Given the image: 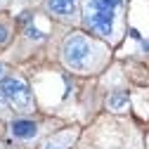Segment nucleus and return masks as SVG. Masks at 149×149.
Listing matches in <instances>:
<instances>
[{"label": "nucleus", "instance_id": "nucleus-1", "mask_svg": "<svg viewBox=\"0 0 149 149\" xmlns=\"http://www.w3.org/2000/svg\"><path fill=\"white\" fill-rule=\"evenodd\" d=\"M118 5L121 0H90L85 10V24L100 36H109L114 29V12Z\"/></svg>", "mask_w": 149, "mask_h": 149}, {"label": "nucleus", "instance_id": "nucleus-2", "mask_svg": "<svg viewBox=\"0 0 149 149\" xmlns=\"http://www.w3.org/2000/svg\"><path fill=\"white\" fill-rule=\"evenodd\" d=\"M90 54H92V43L85 38V36H81V33L71 36V38L64 43V59L73 69H83L88 64V59H90Z\"/></svg>", "mask_w": 149, "mask_h": 149}, {"label": "nucleus", "instance_id": "nucleus-3", "mask_svg": "<svg viewBox=\"0 0 149 149\" xmlns=\"http://www.w3.org/2000/svg\"><path fill=\"white\" fill-rule=\"evenodd\" d=\"M0 92L5 95V100H10V104L14 109H29L31 107L29 85L19 78H3L0 81Z\"/></svg>", "mask_w": 149, "mask_h": 149}, {"label": "nucleus", "instance_id": "nucleus-4", "mask_svg": "<svg viewBox=\"0 0 149 149\" xmlns=\"http://www.w3.org/2000/svg\"><path fill=\"white\" fill-rule=\"evenodd\" d=\"M36 130H38V125H36L33 121H29V118H17V121L12 123V135L19 137V140H29V137H33Z\"/></svg>", "mask_w": 149, "mask_h": 149}, {"label": "nucleus", "instance_id": "nucleus-5", "mask_svg": "<svg viewBox=\"0 0 149 149\" xmlns=\"http://www.w3.org/2000/svg\"><path fill=\"white\" fill-rule=\"evenodd\" d=\"M47 10L52 14H59V17H69L76 10V0H47Z\"/></svg>", "mask_w": 149, "mask_h": 149}, {"label": "nucleus", "instance_id": "nucleus-6", "mask_svg": "<svg viewBox=\"0 0 149 149\" xmlns=\"http://www.w3.org/2000/svg\"><path fill=\"white\" fill-rule=\"evenodd\" d=\"M125 102H128V95H125V92H114V95L109 97V107H111V109H123Z\"/></svg>", "mask_w": 149, "mask_h": 149}, {"label": "nucleus", "instance_id": "nucleus-7", "mask_svg": "<svg viewBox=\"0 0 149 149\" xmlns=\"http://www.w3.org/2000/svg\"><path fill=\"white\" fill-rule=\"evenodd\" d=\"M7 38H10V29H7L3 22H0V45H5V43H7Z\"/></svg>", "mask_w": 149, "mask_h": 149}, {"label": "nucleus", "instance_id": "nucleus-8", "mask_svg": "<svg viewBox=\"0 0 149 149\" xmlns=\"http://www.w3.org/2000/svg\"><path fill=\"white\" fill-rule=\"evenodd\" d=\"M26 33L31 36V38H43V33H38V31H33V26H29V29H26Z\"/></svg>", "mask_w": 149, "mask_h": 149}, {"label": "nucleus", "instance_id": "nucleus-9", "mask_svg": "<svg viewBox=\"0 0 149 149\" xmlns=\"http://www.w3.org/2000/svg\"><path fill=\"white\" fill-rule=\"evenodd\" d=\"M45 149H64V147H62V144H57V142H47V144H45Z\"/></svg>", "mask_w": 149, "mask_h": 149}, {"label": "nucleus", "instance_id": "nucleus-10", "mask_svg": "<svg viewBox=\"0 0 149 149\" xmlns=\"http://www.w3.org/2000/svg\"><path fill=\"white\" fill-rule=\"evenodd\" d=\"M0 107H5V95L0 92Z\"/></svg>", "mask_w": 149, "mask_h": 149}, {"label": "nucleus", "instance_id": "nucleus-11", "mask_svg": "<svg viewBox=\"0 0 149 149\" xmlns=\"http://www.w3.org/2000/svg\"><path fill=\"white\" fill-rule=\"evenodd\" d=\"M0 76H3V66H0Z\"/></svg>", "mask_w": 149, "mask_h": 149}]
</instances>
